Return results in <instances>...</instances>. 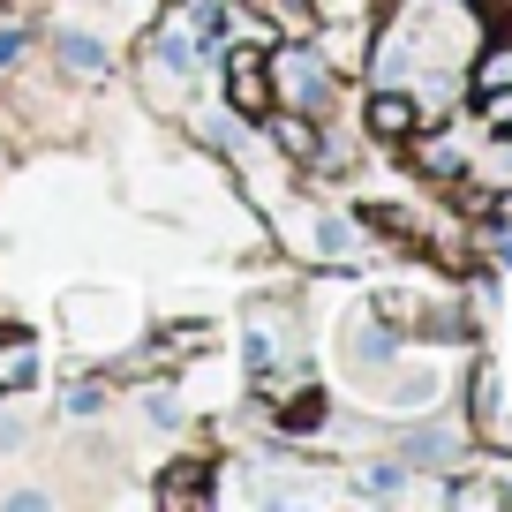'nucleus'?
I'll list each match as a JSON object with an SVG mask.
<instances>
[{
  "label": "nucleus",
  "mask_w": 512,
  "mask_h": 512,
  "mask_svg": "<svg viewBox=\"0 0 512 512\" xmlns=\"http://www.w3.org/2000/svg\"><path fill=\"white\" fill-rule=\"evenodd\" d=\"M226 98L249 121H272V68H264V46H226Z\"/></svg>",
  "instance_id": "obj_1"
},
{
  "label": "nucleus",
  "mask_w": 512,
  "mask_h": 512,
  "mask_svg": "<svg viewBox=\"0 0 512 512\" xmlns=\"http://www.w3.org/2000/svg\"><path fill=\"white\" fill-rule=\"evenodd\" d=\"M272 68H279V91H287L302 113H317L324 98H332V76H324V53H309V46H287V53H272Z\"/></svg>",
  "instance_id": "obj_2"
},
{
  "label": "nucleus",
  "mask_w": 512,
  "mask_h": 512,
  "mask_svg": "<svg viewBox=\"0 0 512 512\" xmlns=\"http://www.w3.org/2000/svg\"><path fill=\"white\" fill-rule=\"evenodd\" d=\"M369 128H377V136H392V144H407V136H422V128H430V113H422L415 91H392V83H384V91L369 98Z\"/></svg>",
  "instance_id": "obj_3"
},
{
  "label": "nucleus",
  "mask_w": 512,
  "mask_h": 512,
  "mask_svg": "<svg viewBox=\"0 0 512 512\" xmlns=\"http://www.w3.org/2000/svg\"><path fill=\"white\" fill-rule=\"evenodd\" d=\"M272 136H279V151H287V159H317V151H324V136H317V121H309V113L302 106H294V113H279V121H272Z\"/></svg>",
  "instance_id": "obj_4"
},
{
  "label": "nucleus",
  "mask_w": 512,
  "mask_h": 512,
  "mask_svg": "<svg viewBox=\"0 0 512 512\" xmlns=\"http://www.w3.org/2000/svg\"><path fill=\"white\" fill-rule=\"evenodd\" d=\"M475 91H512V38L482 46V61H475Z\"/></svg>",
  "instance_id": "obj_5"
},
{
  "label": "nucleus",
  "mask_w": 512,
  "mask_h": 512,
  "mask_svg": "<svg viewBox=\"0 0 512 512\" xmlns=\"http://www.w3.org/2000/svg\"><path fill=\"white\" fill-rule=\"evenodd\" d=\"M61 61H68V76H106V46H98V38H83V31L61 38Z\"/></svg>",
  "instance_id": "obj_6"
},
{
  "label": "nucleus",
  "mask_w": 512,
  "mask_h": 512,
  "mask_svg": "<svg viewBox=\"0 0 512 512\" xmlns=\"http://www.w3.org/2000/svg\"><path fill=\"white\" fill-rule=\"evenodd\" d=\"M407 490V460H377L362 467V497H400Z\"/></svg>",
  "instance_id": "obj_7"
},
{
  "label": "nucleus",
  "mask_w": 512,
  "mask_h": 512,
  "mask_svg": "<svg viewBox=\"0 0 512 512\" xmlns=\"http://www.w3.org/2000/svg\"><path fill=\"white\" fill-rule=\"evenodd\" d=\"M166 505H204V467L181 460L174 475H166Z\"/></svg>",
  "instance_id": "obj_8"
},
{
  "label": "nucleus",
  "mask_w": 512,
  "mask_h": 512,
  "mask_svg": "<svg viewBox=\"0 0 512 512\" xmlns=\"http://www.w3.org/2000/svg\"><path fill=\"white\" fill-rule=\"evenodd\" d=\"M445 452H452L445 430H415V437H407V460H445Z\"/></svg>",
  "instance_id": "obj_9"
},
{
  "label": "nucleus",
  "mask_w": 512,
  "mask_h": 512,
  "mask_svg": "<svg viewBox=\"0 0 512 512\" xmlns=\"http://www.w3.org/2000/svg\"><path fill=\"white\" fill-rule=\"evenodd\" d=\"M317 422H324V407H317V400H294L287 415H279V430H294V437H302V430H317Z\"/></svg>",
  "instance_id": "obj_10"
},
{
  "label": "nucleus",
  "mask_w": 512,
  "mask_h": 512,
  "mask_svg": "<svg viewBox=\"0 0 512 512\" xmlns=\"http://www.w3.org/2000/svg\"><path fill=\"white\" fill-rule=\"evenodd\" d=\"M98 407H106V392H98V384H76V392H68V415H76V422H91Z\"/></svg>",
  "instance_id": "obj_11"
},
{
  "label": "nucleus",
  "mask_w": 512,
  "mask_h": 512,
  "mask_svg": "<svg viewBox=\"0 0 512 512\" xmlns=\"http://www.w3.org/2000/svg\"><path fill=\"white\" fill-rule=\"evenodd\" d=\"M317 234H324V256H347V249H354V226H347V219H324Z\"/></svg>",
  "instance_id": "obj_12"
},
{
  "label": "nucleus",
  "mask_w": 512,
  "mask_h": 512,
  "mask_svg": "<svg viewBox=\"0 0 512 512\" xmlns=\"http://www.w3.org/2000/svg\"><path fill=\"white\" fill-rule=\"evenodd\" d=\"M482 121H490V128H512V91H482Z\"/></svg>",
  "instance_id": "obj_13"
},
{
  "label": "nucleus",
  "mask_w": 512,
  "mask_h": 512,
  "mask_svg": "<svg viewBox=\"0 0 512 512\" xmlns=\"http://www.w3.org/2000/svg\"><path fill=\"white\" fill-rule=\"evenodd\" d=\"M23 46H31L23 31H0V68H16V61H23Z\"/></svg>",
  "instance_id": "obj_14"
},
{
  "label": "nucleus",
  "mask_w": 512,
  "mask_h": 512,
  "mask_svg": "<svg viewBox=\"0 0 512 512\" xmlns=\"http://www.w3.org/2000/svg\"><path fill=\"white\" fill-rule=\"evenodd\" d=\"M16 437H23V422H0V445H16Z\"/></svg>",
  "instance_id": "obj_15"
},
{
  "label": "nucleus",
  "mask_w": 512,
  "mask_h": 512,
  "mask_svg": "<svg viewBox=\"0 0 512 512\" xmlns=\"http://www.w3.org/2000/svg\"><path fill=\"white\" fill-rule=\"evenodd\" d=\"M490 16H505V23H512V0H490Z\"/></svg>",
  "instance_id": "obj_16"
}]
</instances>
